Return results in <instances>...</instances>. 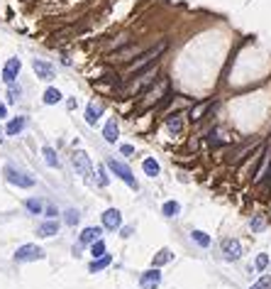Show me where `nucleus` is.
<instances>
[{"instance_id":"obj_33","label":"nucleus","mask_w":271,"mask_h":289,"mask_svg":"<svg viewBox=\"0 0 271 289\" xmlns=\"http://www.w3.org/2000/svg\"><path fill=\"white\" fill-rule=\"evenodd\" d=\"M254 265H256V269H264V267H266V265H269V257H266V255H259V257H256V262H254Z\"/></svg>"},{"instance_id":"obj_34","label":"nucleus","mask_w":271,"mask_h":289,"mask_svg":"<svg viewBox=\"0 0 271 289\" xmlns=\"http://www.w3.org/2000/svg\"><path fill=\"white\" fill-rule=\"evenodd\" d=\"M18 96H20V88H15V86L10 83V98H8V101H10V103H15V101H18Z\"/></svg>"},{"instance_id":"obj_19","label":"nucleus","mask_w":271,"mask_h":289,"mask_svg":"<svg viewBox=\"0 0 271 289\" xmlns=\"http://www.w3.org/2000/svg\"><path fill=\"white\" fill-rule=\"evenodd\" d=\"M135 57H137V47H127V49H122V52L115 54V62H130Z\"/></svg>"},{"instance_id":"obj_5","label":"nucleus","mask_w":271,"mask_h":289,"mask_svg":"<svg viewBox=\"0 0 271 289\" xmlns=\"http://www.w3.org/2000/svg\"><path fill=\"white\" fill-rule=\"evenodd\" d=\"M74 167H76V172H78L81 177H91V174H93V167H91V160H88V155H86L83 150L74 152Z\"/></svg>"},{"instance_id":"obj_10","label":"nucleus","mask_w":271,"mask_h":289,"mask_svg":"<svg viewBox=\"0 0 271 289\" xmlns=\"http://www.w3.org/2000/svg\"><path fill=\"white\" fill-rule=\"evenodd\" d=\"M120 223H122V216H120V211H117V208H108V211L103 213V226H105L108 230L120 228Z\"/></svg>"},{"instance_id":"obj_37","label":"nucleus","mask_w":271,"mask_h":289,"mask_svg":"<svg viewBox=\"0 0 271 289\" xmlns=\"http://www.w3.org/2000/svg\"><path fill=\"white\" fill-rule=\"evenodd\" d=\"M0 118H5V105H0Z\"/></svg>"},{"instance_id":"obj_25","label":"nucleus","mask_w":271,"mask_h":289,"mask_svg":"<svg viewBox=\"0 0 271 289\" xmlns=\"http://www.w3.org/2000/svg\"><path fill=\"white\" fill-rule=\"evenodd\" d=\"M191 235H193V240H195V243H198L200 248H208V245H210V238H208V235H205L203 230H193Z\"/></svg>"},{"instance_id":"obj_32","label":"nucleus","mask_w":271,"mask_h":289,"mask_svg":"<svg viewBox=\"0 0 271 289\" xmlns=\"http://www.w3.org/2000/svg\"><path fill=\"white\" fill-rule=\"evenodd\" d=\"M264 223H266V221H264V216H256V218L252 221V230H261V228H264Z\"/></svg>"},{"instance_id":"obj_35","label":"nucleus","mask_w":271,"mask_h":289,"mask_svg":"<svg viewBox=\"0 0 271 289\" xmlns=\"http://www.w3.org/2000/svg\"><path fill=\"white\" fill-rule=\"evenodd\" d=\"M264 186H266V189H271V167L266 169V179H264Z\"/></svg>"},{"instance_id":"obj_6","label":"nucleus","mask_w":271,"mask_h":289,"mask_svg":"<svg viewBox=\"0 0 271 289\" xmlns=\"http://www.w3.org/2000/svg\"><path fill=\"white\" fill-rule=\"evenodd\" d=\"M220 248H222V255H225L227 260H237V257L242 255V245H239V240H234V238H225V240L220 243Z\"/></svg>"},{"instance_id":"obj_13","label":"nucleus","mask_w":271,"mask_h":289,"mask_svg":"<svg viewBox=\"0 0 271 289\" xmlns=\"http://www.w3.org/2000/svg\"><path fill=\"white\" fill-rule=\"evenodd\" d=\"M25 123H27V118L18 115V118H13V120L5 125V132H8V135H18V132H22V130H25Z\"/></svg>"},{"instance_id":"obj_27","label":"nucleus","mask_w":271,"mask_h":289,"mask_svg":"<svg viewBox=\"0 0 271 289\" xmlns=\"http://www.w3.org/2000/svg\"><path fill=\"white\" fill-rule=\"evenodd\" d=\"M249 289H271V274H264L256 284H252Z\"/></svg>"},{"instance_id":"obj_21","label":"nucleus","mask_w":271,"mask_h":289,"mask_svg":"<svg viewBox=\"0 0 271 289\" xmlns=\"http://www.w3.org/2000/svg\"><path fill=\"white\" fill-rule=\"evenodd\" d=\"M142 167H144V174H147V177H156V174H159V162H156V160H144Z\"/></svg>"},{"instance_id":"obj_31","label":"nucleus","mask_w":271,"mask_h":289,"mask_svg":"<svg viewBox=\"0 0 271 289\" xmlns=\"http://www.w3.org/2000/svg\"><path fill=\"white\" fill-rule=\"evenodd\" d=\"M98 184H100V186H108V174H105V167H98Z\"/></svg>"},{"instance_id":"obj_14","label":"nucleus","mask_w":271,"mask_h":289,"mask_svg":"<svg viewBox=\"0 0 271 289\" xmlns=\"http://www.w3.org/2000/svg\"><path fill=\"white\" fill-rule=\"evenodd\" d=\"M37 233H39L42 238H52V235L59 233V223H57V221H47V223H42V226L37 228Z\"/></svg>"},{"instance_id":"obj_18","label":"nucleus","mask_w":271,"mask_h":289,"mask_svg":"<svg viewBox=\"0 0 271 289\" xmlns=\"http://www.w3.org/2000/svg\"><path fill=\"white\" fill-rule=\"evenodd\" d=\"M108 265H110V255H103V257H96L88 269H91V272H100V269H105Z\"/></svg>"},{"instance_id":"obj_3","label":"nucleus","mask_w":271,"mask_h":289,"mask_svg":"<svg viewBox=\"0 0 271 289\" xmlns=\"http://www.w3.org/2000/svg\"><path fill=\"white\" fill-rule=\"evenodd\" d=\"M42 257H44V250L37 248V245H22L15 252V260L18 262H32V260H42Z\"/></svg>"},{"instance_id":"obj_11","label":"nucleus","mask_w":271,"mask_h":289,"mask_svg":"<svg viewBox=\"0 0 271 289\" xmlns=\"http://www.w3.org/2000/svg\"><path fill=\"white\" fill-rule=\"evenodd\" d=\"M35 71H37V76L39 79H44V81H52L54 79V66L52 64H47V62H42V59H35Z\"/></svg>"},{"instance_id":"obj_30","label":"nucleus","mask_w":271,"mask_h":289,"mask_svg":"<svg viewBox=\"0 0 271 289\" xmlns=\"http://www.w3.org/2000/svg\"><path fill=\"white\" fill-rule=\"evenodd\" d=\"M27 208H30L32 213H39V211H42V201H37V199H30V201H27Z\"/></svg>"},{"instance_id":"obj_29","label":"nucleus","mask_w":271,"mask_h":289,"mask_svg":"<svg viewBox=\"0 0 271 289\" xmlns=\"http://www.w3.org/2000/svg\"><path fill=\"white\" fill-rule=\"evenodd\" d=\"M78 218H81V216H78V211H76V208H69V211H66V223H69V226H76V223H78Z\"/></svg>"},{"instance_id":"obj_7","label":"nucleus","mask_w":271,"mask_h":289,"mask_svg":"<svg viewBox=\"0 0 271 289\" xmlns=\"http://www.w3.org/2000/svg\"><path fill=\"white\" fill-rule=\"evenodd\" d=\"M20 59L18 57H13V59H8V64H5V69H3V81L10 86V83H15V79H18V74H20Z\"/></svg>"},{"instance_id":"obj_8","label":"nucleus","mask_w":271,"mask_h":289,"mask_svg":"<svg viewBox=\"0 0 271 289\" xmlns=\"http://www.w3.org/2000/svg\"><path fill=\"white\" fill-rule=\"evenodd\" d=\"M159 282H161V272L154 267V269H149V272H144V274H142L139 287H142V289H156V287H159Z\"/></svg>"},{"instance_id":"obj_9","label":"nucleus","mask_w":271,"mask_h":289,"mask_svg":"<svg viewBox=\"0 0 271 289\" xmlns=\"http://www.w3.org/2000/svg\"><path fill=\"white\" fill-rule=\"evenodd\" d=\"M159 93H169V81H166V79H164V81H159V88H156V91L152 88V91H147V93H144L142 108H149L152 103H156V101H159V98H156Z\"/></svg>"},{"instance_id":"obj_22","label":"nucleus","mask_w":271,"mask_h":289,"mask_svg":"<svg viewBox=\"0 0 271 289\" xmlns=\"http://www.w3.org/2000/svg\"><path fill=\"white\" fill-rule=\"evenodd\" d=\"M59 101H61V93H59L57 88H47V91H44V103L54 105V103H59Z\"/></svg>"},{"instance_id":"obj_16","label":"nucleus","mask_w":271,"mask_h":289,"mask_svg":"<svg viewBox=\"0 0 271 289\" xmlns=\"http://www.w3.org/2000/svg\"><path fill=\"white\" fill-rule=\"evenodd\" d=\"M117 135H120L117 123H115V120H108V123H105V130H103V137H105L108 142H117Z\"/></svg>"},{"instance_id":"obj_24","label":"nucleus","mask_w":271,"mask_h":289,"mask_svg":"<svg viewBox=\"0 0 271 289\" xmlns=\"http://www.w3.org/2000/svg\"><path fill=\"white\" fill-rule=\"evenodd\" d=\"M161 211H164V216H169V218H174V216H178V211H181V206H178L176 201H166Z\"/></svg>"},{"instance_id":"obj_4","label":"nucleus","mask_w":271,"mask_h":289,"mask_svg":"<svg viewBox=\"0 0 271 289\" xmlns=\"http://www.w3.org/2000/svg\"><path fill=\"white\" fill-rule=\"evenodd\" d=\"M5 177H8V182H10V184H18V186H25V189L35 184V179H32L30 174L18 172L15 167H5Z\"/></svg>"},{"instance_id":"obj_12","label":"nucleus","mask_w":271,"mask_h":289,"mask_svg":"<svg viewBox=\"0 0 271 289\" xmlns=\"http://www.w3.org/2000/svg\"><path fill=\"white\" fill-rule=\"evenodd\" d=\"M103 110H105V108H103V103H96V101H93V103H88V108H86V120H88V125H96V123H98V118L103 115Z\"/></svg>"},{"instance_id":"obj_2","label":"nucleus","mask_w":271,"mask_h":289,"mask_svg":"<svg viewBox=\"0 0 271 289\" xmlns=\"http://www.w3.org/2000/svg\"><path fill=\"white\" fill-rule=\"evenodd\" d=\"M108 167H110V169H113V174H115V177H120L127 186L137 189V179L132 177V169H130L127 165H122V162H117V160H108Z\"/></svg>"},{"instance_id":"obj_20","label":"nucleus","mask_w":271,"mask_h":289,"mask_svg":"<svg viewBox=\"0 0 271 289\" xmlns=\"http://www.w3.org/2000/svg\"><path fill=\"white\" fill-rule=\"evenodd\" d=\"M166 125H169L171 132H181V113H171L166 118Z\"/></svg>"},{"instance_id":"obj_36","label":"nucleus","mask_w":271,"mask_h":289,"mask_svg":"<svg viewBox=\"0 0 271 289\" xmlns=\"http://www.w3.org/2000/svg\"><path fill=\"white\" fill-rule=\"evenodd\" d=\"M120 150H122V155H132V152H135V147H132V144H122Z\"/></svg>"},{"instance_id":"obj_26","label":"nucleus","mask_w":271,"mask_h":289,"mask_svg":"<svg viewBox=\"0 0 271 289\" xmlns=\"http://www.w3.org/2000/svg\"><path fill=\"white\" fill-rule=\"evenodd\" d=\"M44 160H47V165H49V167H59V160H57V152H54L52 147H44Z\"/></svg>"},{"instance_id":"obj_15","label":"nucleus","mask_w":271,"mask_h":289,"mask_svg":"<svg viewBox=\"0 0 271 289\" xmlns=\"http://www.w3.org/2000/svg\"><path fill=\"white\" fill-rule=\"evenodd\" d=\"M100 233H103L100 228H86V230L81 233V243H83V245H93L96 240H100Z\"/></svg>"},{"instance_id":"obj_28","label":"nucleus","mask_w":271,"mask_h":289,"mask_svg":"<svg viewBox=\"0 0 271 289\" xmlns=\"http://www.w3.org/2000/svg\"><path fill=\"white\" fill-rule=\"evenodd\" d=\"M91 252H93V257H103V255H105V243H103V240H96Z\"/></svg>"},{"instance_id":"obj_1","label":"nucleus","mask_w":271,"mask_h":289,"mask_svg":"<svg viewBox=\"0 0 271 289\" xmlns=\"http://www.w3.org/2000/svg\"><path fill=\"white\" fill-rule=\"evenodd\" d=\"M164 49H166V42H159L156 47H152V49H147L144 54H139L135 62H130V76H135V74H139V71H144V69H149L152 64H156V59L164 54Z\"/></svg>"},{"instance_id":"obj_17","label":"nucleus","mask_w":271,"mask_h":289,"mask_svg":"<svg viewBox=\"0 0 271 289\" xmlns=\"http://www.w3.org/2000/svg\"><path fill=\"white\" fill-rule=\"evenodd\" d=\"M171 257H174V255H171V250H166V248H164V250H159V252L154 255V267H161V265L171 262Z\"/></svg>"},{"instance_id":"obj_23","label":"nucleus","mask_w":271,"mask_h":289,"mask_svg":"<svg viewBox=\"0 0 271 289\" xmlns=\"http://www.w3.org/2000/svg\"><path fill=\"white\" fill-rule=\"evenodd\" d=\"M210 105H213V103L208 101V103H200V105L191 108V120H200V118H203V113H205V110H208Z\"/></svg>"}]
</instances>
